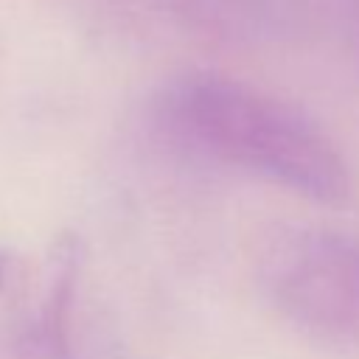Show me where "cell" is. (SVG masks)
Returning a JSON list of instances; mask_svg holds the SVG:
<instances>
[{
    "mask_svg": "<svg viewBox=\"0 0 359 359\" xmlns=\"http://www.w3.org/2000/svg\"><path fill=\"white\" fill-rule=\"evenodd\" d=\"M264 300L309 339L359 353V233L278 222L252 250Z\"/></svg>",
    "mask_w": 359,
    "mask_h": 359,
    "instance_id": "obj_2",
    "label": "cell"
},
{
    "mask_svg": "<svg viewBox=\"0 0 359 359\" xmlns=\"http://www.w3.org/2000/svg\"><path fill=\"white\" fill-rule=\"evenodd\" d=\"M163 129L185 149L275 182L314 202L351 196L353 174L339 146L300 109L222 73L174 79L160 101Z\"/></svg>",
    "mask_w": 359,
    "mask_h": 359,
    "instance_id": "obj_1",
    "label": "cell"
},
{
    "mask_svg": "<svg viewBox=\"0 0 359 359\" xmlns=\"http://www.w3.org/2000/svg\"><path fill=\"white\" fill-rule=\"evenodd\" d=\"M337 17H339L351 45L359 50V0H337Z\"/></svg>",
    "mask_w": 359,
    "mask_h": 359,
    "instance_id": "obj_3",
    "label": "cell"
}]
</instances>
